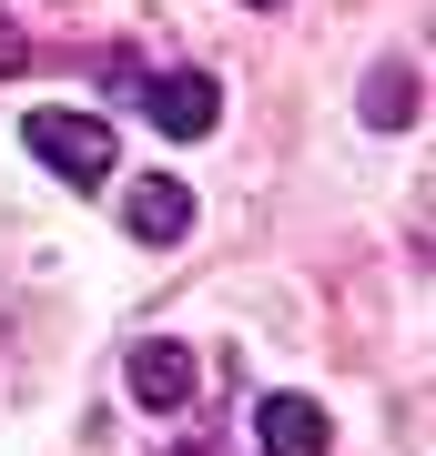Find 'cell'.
Segmentation results:
<instances>
[{"mask_svg":"<svg viewBox=\"0 0 436 456\" xmlns=\"http://www.w3.org/2000/svg\"><path fill=\"white\" fill-rule=\"evenodd\" d=\"M122 233H132V244H183V233H193V183L143 173V183L122 193Z\"/></svg>","mask_w":436,"mask_h":456,"instance_id":"obj_2","label":"cell"},{"mask_svg":"<svg viewBox=\"0 0 436 456\" xmlns=\"http://www.w3.org/2000/svg\"><path fill=\"white\" fill-rule=\"evenodd\" d=\"M21 61H31V41H21V20H0V82H11Z\"/></svg>","mask_w":436,"mask_h":456,"instance_id":"obj_7","label":"cell"},{"mask_svg":"<svg viewBox=\"0 0 436 456\" xmlns=\"http://www.w3.org/2000/svg\"><path fill=\"white\" fill-rule=\"evenodd\" d=\"M254 436H264V456H325L335 426H325L315 395H264V406H254Z\"/></svg>","mask_w":436,"mask_h":456,"instance_id":"obj_4","label":"cell"},{"mask_svg":"<svg viewBox=\"0 0 436 456\" xmlns=\"http://www.w3.org/2000/svg\"><path fill=\"white\" fill-rule=\"evenodd\" d=\"M143 112L173 132V142H203V132H213V112H224V92H213L203 71H162V82L143 92Z\"/></svg>","mask_w":436,"mask_h":456,"instance_id":"obj_3","label":"cell"},{"mask_svg":"<svg viewBox=\"0 0 436 456\" xmlns=\"http://www.w3.org/2000/svg\"><path fill=\"white\" fill-rule=\"evenodd\" d=\"M366 122H375V132H406V122H416V61H375V82H366Z\"/></svg>","mask_w":436,"mask_h":456,"instance_id":"obj_6","label":"cell"},{"mask_svg":"<svg viewBox=\"0 0 436 456\" xmlns=\"http://www.w3.org/2000/svg\"><path fill=\"white\" fill-rule=\"evenodd\" d=\"M122 375H132V395H143L152 416H173L183 395H193V355H183L173 335H143V345H132V365H122Z\"/></svg>","mask_w":436,"mask_h":456,"instance_id":"obj_5","label":"cell"},{"mask_svg":"<svg viewBox=\"0 0 436 456\" xmlns=\"http://www.w3.org/2000/svg\"><path fill=\"white\" fill-rule=\"evenodd\" d=\"M21 132H31V152L62 183H102V173H112V122H102V112H31Z\"/></svg>","mask_w":436,"mask_h":456,"instance_id":"obj_1","label":"cell"},{"mask_svg":"<svg viewBox=\"0 0 436 456\" xmlns=\"http://www.w3.org/2000/svg\"><path fill=\"white\" fill-rule=\"evenodd\" d=\"M243 11H284V0H243Z\"/></svg>","mask_w":436,"mask_h":456,"instance_id":"obj_8","label":"cell"}]
</instances>
